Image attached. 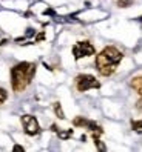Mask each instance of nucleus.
<instances>
[{
	"label": "nucleus",
	"instance_id": "nucleus-1",
	"mask_svg": "<svg viewBox=\"0 0 142 152\" xmlns=\"http://www.w3.org/2000/svg\"><path fill=\"white\" fill-rule=\"evenodd\" d=\"M122 52L116 46H106L99 56L96 57V69L104 77H108L114 72L116 66L122 60Z\"/></svg>",
	"mask_w": 142,
	"mask_h": 152
},
{
	"label": "nucleus",
	"instance_id": "nucleus-2",
	"mask_svg": "<svg viewBox=\"0 0 142 152\" xmlns=\"http://www.w3.org/2000/svg\"><path fill=\"white\" fill-rule=\"evenodd\" d=\"M36 74V65L30 61H22L11 69V86L16 92H22L31 83Z\"/></svg>",
	"mask_w": 142,
	"mask_h": 152
},
{
	"label": "nucleus",
	"instance_id": "nucleus-3",
	"mask_svg": "<svg viewBox=\"0 0 142 152\" xmlns=\"http://www.w3.org/2000/svg\"><path fill=\"white\" fill-rule=\"evenodd\" d=\"M76 88L79 92H85L88 89H99L101 83L96 77H93L90 74H79L76 77Z\"/></svg>",
	"mask_w": 142,
	"mask_h": 152
},
{
	"label": "nucleus",
	"instance_id": "nucleus-4",
	"mask_svg": "<svg viewBox=\"0 0 142 152\" xmlns=\"http://www.w3.org/2000/svg\"><path fill=\"white\" fill-rule=\"evenodd\" d=\"M94 54V46L90 42H79L73 46V56L76 60L79 58H84V57H90Z\"/></svg>",
	"mask_w": 142,
	"mask_h": 152
},
{
	"label": "nucleus",
	"instance_id": "nucleus-5",
	"mask_svg": "<svg viewBox=\"0 0 142 152\" xmlns=\"http://www.w3.org/2000/svg\"><path fill=\"white\" fill-rule=\"evenodd\" d=\"M22 124H23V129L25 134L28 135H37L40 132V126H39V121L36 120V117L33 115H22Z\"/></svg>",
	"mask_w": 142,
	"mask_h": 152
},
{
	"label": "nucleus",
	"instance_id": "nucleus-6",
	"mask_svg": "<svg viewBox=\"0 0 142 152\" xmlns=\"http://www.w3.org/2000/svg\"><path fill=\"white\" fill-rule=\"evenodd\" d=\"M130 86L133 88V89H135V91L142 97V75H139V77H135V78H133L131 80V82H130Z\"/></svg>",
	"mask_w": 142,
	"mask_h": 152
},
{
	"label": "nucleus",
	"instance_id": "nucleus-7",
	"mask_svg": "<svg viewBox=\"0 0 142 152\" xmlns=\"http://www.w3.org/2000/svg\"><path fill=\"white\" fill-rule=\"evenodd\" d=\"M53 109H54V114L57 115V118H62V120L65 118V114H64V109H62V106H60V103H59V102H57V103H54V104H53Z\"/></svg>",
	"mask_w": 142,
	"mask_h": 152
},
{
	"label": "nucleus",
	"instance_id": "nucleus-8",
	"mask_svg": "<svg viewBox=\"0 0 142 152\" xmlns=\"http://www.w3.org/2000/svg\"><path fill=\"white\" fill-rule=\"evenodd\" d=\"M88 121H90V120H87V118H84V117H76V118L73 120V124H74V126H79V128H87Z\"/></svg>",
	"mask_w": 142,
	"mask_h": 152
},
{
	"label": "nucleus",
	"instance_id": "nucleus-9",
	"mask_svg": "<svg viewBox=\"0 0 142 152\" xmlns=\"http://www.w3.org/2000/svg\"><path fill=\"white\" fill-rule=\"evenodd\" d=\"M57 135L62 140H67V138H70L71 135H73V131L71 129H68V131H57Z\"/></svg>",
	"mask_w": 142,
	"mask_h": 152
},
{
	"label": "nucleus",
	"instance_id": "nucleus-10",
	"mask_svg": "<svg viewBox=\"0 0 142 152\" xmlns=\"http://www.w3.org/2000/svg\"><path fill=\"white\" fill-rule=\"evenodd\" d=\"M93 138H94V143H96V146H97V149H99V151H105V149H106V148H105V145L101 141L99 135H93Z\"/></svg>",
	"mask_w": 142,
	"mask_h": 152
},
{
	"label": "nucleus",
	"instance_id": "nucleus-11",
	"mask_svg": "<svg viewBox=\"0 0 142 152\" xmlns=\"http://www.w3.org/2000/svg\"><path fill=\"white\" fill-rule=\"evenodd\" d=\"M131 128L135 131H142V120H133L131 121Z\"/></svg>",
	"mask_w": 142,
	"mask_h": 152
},
{
	"label": "nucleus",
	"instance_id": "nucleus-12",
	"mask_svg": "<svg viewBox=\"0 0 142 152\" xmlns=\"http://www.w3.org/2000/svg\"><path fill=\"white\" fill-rule=\"evenodd\" d=\"M6 97H8V94H6V91L3 88H0V104H2L5 100H6Z\"/></svg>",
	"mask_w": 142,
	"mask_h": 152
},
{
	"label": "nucleus",
	"instance_id": "nucleus-13",
	"mask_svg": "<svg viewBox=\"0 0 142 152\" xmlns=\"http://www.w3.org/2000/svg\"><path fill=\"white\" fill-rule=\"evenodd\" d=\"M128 2H130V0H119V5L121 6H125V5H128Z\"/></svg>",
	"mask_w": 142,
	"mask_h": 152
},
{
	"label": "nucleus",
	"instance_id": "nucleus-14",
	"mask_svg": "<svg viewBox=\"0 0 142 152\" xmlns=\"http://www.w3.org/2000/svg\"><path fill=\"white\" fill-rule=\"evenodd\" d=\"M136 108H138V109H142V97H141V100L136 103Z\"/></svg>",
	"mask_w": 142,
	"mask_h": 152
},
{
	"label": "nucleus",
	"instance_id": "nucleus-15",
	"mask_svg": "<svg viewBox=\"0 0 142 152\" xmlns=\"http://www.w3.org/2000/svg\"><path fill=\"white\" fill-rule=\"evenodd\" d=\"M14 151H25L22 146H14Z\"/></svg>",
	"mask_w": 142,
	"mask_h": 152
},
{
	"label": "nucleus",
	"instance_id": "nucleus-16",
	"mask_svg": "<svg viewBox=\"0 0 142 152\" xmlns=\"http://www.w3.org/2000/svg\"><path fill=\"white\" fill-rule=\"evenodd\" d=\"M138 20H141V22H142V15H141V17H139V19H138Z\"/></svg>",
	"mask_w": 142,
	"mask_h": 152
}]
</instances>
